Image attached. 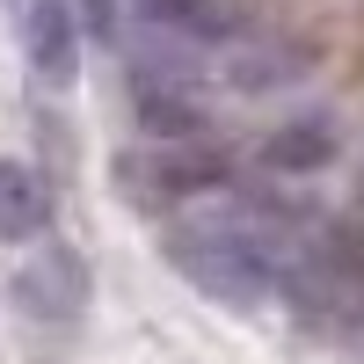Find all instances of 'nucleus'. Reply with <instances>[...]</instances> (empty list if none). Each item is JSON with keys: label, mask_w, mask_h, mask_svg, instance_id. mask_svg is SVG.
<instances>
[{"label": "nucleus", "mask_w": 364, "mask_h": 364, "mask_svg": "<svg viewBox=\"0 0 364 364\" xmlns=\"http://www.w3.org/2000/svg\"><path fill=\"white\" fill-rule=\"evenodd\" d=\"M161 248L219 306H262L284 284V240L255 204H182Z\"/></svg>", "instance_id": "f257e3e1"}, {"label": "nucleus", "mask_w": 364, "mask_h": 364, "mask_svg": "<svg viewBox=\"0 0 364 364\" xmlns=\"http://www.w3.org/2000/svg\"><path fill=\"white\" fill-rule=\"evenodd\" d=\"M226 182V154H211L204 139H146L139 154L117 161V190L139 211H168V204H197Z\"/></svg>", "instance_id": "f03ea898"}, {"label": "nucleus", "mask_w": 364, "mask_h": 364, "mask_svg": "<svg viewBox=\"0 0 364 364\" xmlns=\"http://www.w3.org/2000/svg\"><path fill=\"white\" fill-rule=\"evenodd\" d=\"M15 314L37 328V336H66L87 314V262L73 248H44L15 269Z\"/></svg>", "instance_id": "7ed1b4c3"}, {"label": "nucleus", "mask_w": 364, "mask_h": 364, "mask_svg": "<svg viewBox=\"0 0 364 364\" xmlns=\"http://www.w3.org/2000/svg\"><path fill=\"white\" fill-rule=\"evenodd\" d=\"M22 58H29V73L44 87H73V73H80V8L73 0H29Z\"/></svg>", "instance_id": "20e7f679"}, {"label": "nucleus", "mask_w": 364, "mask_h": 364, "mask_svg": "<svg viewBox=\"0 0 364 364\" xmlns=\"http://www.w3.org/2000/svg\"><path fill=\"white\" fill-rule=\"evenodd\" d=\"M132 102H139L146 139H204V132H211L204 102L190 95V80H175V66H139Z\"/></svg>", "instance_id": "39448f33"}, {"label": "nucleus", "mask_w": 364, "mask_h": 364, "mask_svg": "<svg viewBox=\"0 0 364 364\" xmlns=\"http://www.w3.org/2000/svg\"><path fill=\"white\" fill-rule=\"evenodd\" d=\"M51 226V182L29 161H0V240H37Z\"/></svg>", "instance_id": "423d86ee"}, {"label": "nucleus", "mask_w": 364, "mask_h": 364, "mask_svg": "<svg viewBox=\"0 0 364 364\" xmlns=\"http://www.w3.org/2000/svg\"><path fill=\"white\" fill-rule=\"evenodd\" d=\"M262 161L284 168V175H306V168H328V161H336V139H328V124H284V132H269Z\"/></svg>", "instance_id": "0eeeda50"}, {"label": "nucleus", "mask_w": 364, "mask_h": 364, "mask_svg": "<svg viewBox=\"0 0 364 364\" xmlns=\"http://www.w3.org/2000/svg\"><path fill=\"white\" fill-rule=\"evenodd\" d=\"M350 350H357V357H364V306H357V314H350Z\"/></svg>", "instance_id": "6e6552de"}]
</instances>
